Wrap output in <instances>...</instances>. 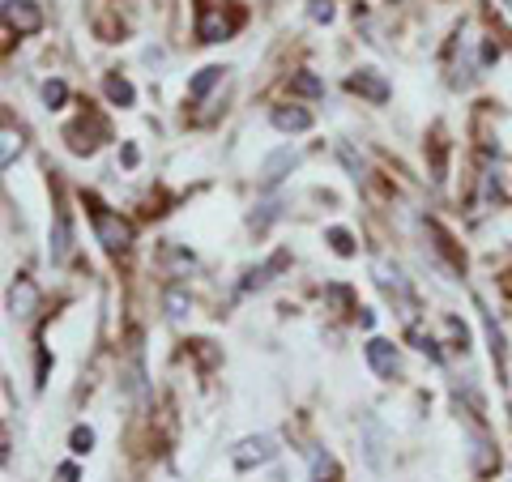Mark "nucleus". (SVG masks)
Here are the masks:
<instances>
[{"mask_svg":"<svg viewBox=\"0 0 512 482\" xmlns=\"http://www.w3.org/2000/svg\"><path fill=\"white\" fill-rule=\"evenodd\" d=\"M90 210H94V235H99V244L107 252H124L128 244H133V227H128L124 218H116L111 210H103L99 201H90Z\"/></svg>","mask_w":512,"mask_h":482,"instance_id":"1","label":"nucleus"},{"mask_svg":"<svg viewBox=\"0 0 512 482\" xmlns=\"http://www.w3.org/2000/svg\"><path fill=\"white\" fill-rule=\"evenodd\" d=\"M274 457H278V440L274 436H248V440H239L231 448L235 470H256V465H265V461H274Z\"/></svg>","mask_w":512,"mask_h":482,"instance_id":"2","label":"nucleus"},{"mask_svg":"<svg viewBox=\"0 0 512 482\" xmlns=\"http://www.w3.org/2000/svg\"><path fill=\"white\" fill-rule=\"evenodd\" d=\"M346 90H350V94H359V99H367V103H376V107H380V103H389V94H393L389 82H384L376 69L350 73V77H346Z\"/></svg>","mask_w":512,"mask_h":482,"instance_id":"3","label":"nucleus"},{"mask_svg":"<svg viewBox=\"0 0 512 482\" xmlns=\"http://www.w3.org/2000/svg\"><path fill=\"white\" fill-rule=\"evenodd\" d=\"M367 350V363H372V372L380 380H393L397 372H402V359H397V346L393 342H384V337H372V342L363 346Z\"/></svg>","mask_w":512,"mask_h":482,"instance_id":"4","label":"nucleus"},{"mask_svg":"<svg viewBox=\"0 0 512 482\" xmlns=\"http://www.w3.org/2000/svg\"><path fill=\"white\" fill-rule=\"evenodd\" d=\"M295 167H299V150L278 146L274 154H265V163H261V184H265V188H274V184H282Z\"/></svg>","mask_w":512,"mask_h":482,"instance_id":"5","label":"nucleus"},{"mask_svg":"<svg viewBox=\"0 0 512 482\" xmlns=\"http://www.w3.org/2000/svg\"><path fill=\"white\" fill-rule=\"evenodd\" d=\"M5 22L18 30V35H30V30L43 26V13L35 0H5Z\"/></svg>","mask_w":512,"mask_h":482,"instance_id":"6","label":"nucleus"},{"mask_svg":"<svg viewBox=\"0 0 512 482\" xmlns=\"http://www.w3.org/2000/svg\"><path fill=\"white\" fill-rule=\"evenodd\" d=\"M384 427H380V419L376 414H363V457H367V465L372 470H384Z\"/></svg>","mask_w":512,"mask_h":482,"instance_id":"7","label":"nucleus"},{"mask_svg":"<svg viewBox=\"0 0 512 482\" xmlns=\"http://www.w3.org/2000/svg\"><path fill=\"white\" fill-rule=\"evenodd\" d=\"M372 278L380 282V291H384V295H397L402 303H410V286H406V278H402V269L389 265L384 256H376V261H372Z\"/></svg>","mask_w":512,"mask_h":482,"instance_id":"8","label":"nucleus"},{"mask_svg":"<svg viewBox=\"0 0 512 482\" xmlns=\"http://www.w3.org/2000/svg\"><path fill=\"white\" fill-rule=\"evenodd\" d=\"M269 124H274L278 133H308V128H312V111H308V107L286 103V107H274V111H269Z\"/></svg>","mask_w":512,"mask_h":482,"instance_id":"9","label":"nucleus"},{"mask_svg":"<svg viewBox=\"0 0 512 482\" xmlns=\"http://www.w3.org/2000/svg\"><path fill=\"white\" fill-rule=\"evenodd\" d=\"M9 312L18 320H30L39 312V291H35V282L30 278H22V273H18V282H13V291H9Z\"/></svg>","mask_w":512,"mask_h":482,"instance_id":"10","label":"nucleus"},{"mask_svg":"<svg viewBox=\"0 0 512 482\" xmlns=\"http://www.w3.org/2000/svg\"><path fill=\"white\" fill-rule=\"evenodd\" d=\"M73 252V231H69V218L56 214V231H52V265H64Z\"/></svg>","mask_w":512,"mask_h":482,"instance_id":"11","label":"nucleus"},{"mask_svg":"<svg viewBox=\"0 0 512 482\" xmlns=\"http://www.w3.org/2000/svg\"><path fill=\"white\" fill-rule=\"evenodd\" d=\"M163 308H167V316H171V320H184V316L192 312V299H188V291H184V286H167V295H163Z\"/></svg>","mask_w":512,"mask_h":482,"instance_id":"12","label":"nucleus"},{"mask_svg":"<svg viewBox=\"0 0 512 482\" xmlns=\"http://www.w3.org/2000/svg\"><path fill=\"white\" fill-rule=\"evenodd\" d=\"M222 73H227V69H218V64H210V69H201L197 77H192L188 94H192V99H205V94H210V90L222 82Z\"/></svg>","mask_w":512,"mask_h":482,"instance_id":"13","label":"nucleus"},{"mask_svg":"<svg viewBox=\"0 0 512 482\" xmlns=\"http://www.w3.org/2000/svg\"><path fill=\"white\" fill-rule=\"evenodd\" d=\"M291 94H303V99H320L325 94V82L316 73H295L291 77Z\"/></svg>","mask_w":512,"mask_h":482,"instance_id":"14","label":"nucleus"},{"mask_svg":"<svg viewBox=\"0 0 512 482\" xmlns=\"http://www.w3.org/2000/svg\"><path fill=\"white\" fill-rule=\"evenodd\" d=\"M107 99H111V103H120V107H133L137 94H133V86H128L124 77H107Z\"/></svg>","mask_w":512,"mask_h":482,"instance_id":"15","label":"nucleus"},{"mask_svg":"<svg viewBox=\"0 0 512 482\" xmlns=\"http://www.w3.org/2000/svg\"><path fill=\"white\" fill-rule=\"evenodd\" d=\"M0 141H5V146H0V167H13V158L22 154V137L13 133V128H5V133H0Z\"/></svg>","mask_w":512,"mask_h":482,"instance_id":"16","label":"nucleus"},{"mask_svg":"<svg viewBox=\"0 0 512 482\" xmlns=\"http://www.w3.org/2000/svg\"><path fill=\"white\" fill-rule=\"evenodd\" d=\"M329 244L338 256H355V239H350V231H342V227H329Z\"/></svg>","mask_w":512,"mask_h":482,"instance_id":"17","label":"nucleus"},{"mask_svg":"<svg viewBox=\"0 0 512 482\" xmlns=\"http://www.w3.org/2000/svg\"><path fill=\"white\" fill-rule=\"evenodd\" d=\"M69 448H73L77 457H86L90 448H94V431H90V427H73V436H69Z\"/></svg>","mask_w":512,"mask_h":482,"instance_id":"18","label":"nucleus"},{"mask_svg":"<svg viewBox=\"0 0 512 482\" xmlns=\"http://www.w3.org/2000/svg\"><path fill=\"white\" fill-rule=\"evenodd\" d=\"M256 210H261V214H252L248 222H252V227H256V231H265V227H269V222H274V218H278V201H265V205H256Z\"/></svg>","mask_w":512,"mask_h":482,"instance_id":"19","label":"nucleus"},{"mask_svg":"<svg viewBox=\"0 0 512 482\" xmlns=\"http://www.w3.org/2000/svg\"><path fill=\"white\" fill-rule=\"evenodd\" d=\"M64 99H69V90H64V82H47V86H43V103H47V107H60Z\"/></svg>","mask_w":512,"mask_h":482,"instance_id":"20","label":"nucleus"},{"mask_svg":"<svg viewBox=\"0 0 512 482\" xmlns=\"http://www.w3.org/2000/svg\"><path fill=\"white\" fill-rule=\"evenodd\" d=\"M312 22H333V0H308Z\"/></svg>","mask_w":512,"mask_h":482,"instance_id":"21","label":"nucleus"},{"mask_svg":"<svg viewBox=\"0 0 512 482\" xmlns=\"http://www.w3.org/2000/svg\"><path fill=\"white\" fill-rule=\"evenodd\" d=\"M508 9H512V0H508Z\"/></svg>","mask_w":512,"mask_h":482,"instance_id":"22","label":"nucleus"}]
</instances>
